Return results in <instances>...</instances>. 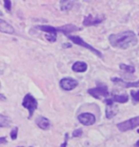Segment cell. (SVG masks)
<instances>
[{
  "instance_id": "cell-6",
  "label": "cell",
  "mask_w": 139,
  "mask_h": 147,
  "mask_svg": "<svg viewBox=\"0 0 139 147\" xmlns=\"http://www.w3.org/2000/svg\"><path fill=\"white\" fill-rule=\"evenodd\" d=\"M78 121L82 123L83 125L89 126V125H93L95 122V116L91 113H82L77 117Z\"/></svg>"
},
{
  "instance_id": "cell-14",
  "label": "cell",
  "mask_w": 139,
  "mask_h": 147,
  "mask_svg": "<svg viewBox=\"0 0 139 147\" xmlns=\"http://www.w3.org/2000/svg\"><path fill=\"white\" fill-rule=\"evenodd\" d=\"M0 31H1L2 33H6V34L14 33V29L11 27L10 24H8L7 22H5L3 19H0Z\"/></svg>"
},
{
  "instance_id": "cell-12",
  "label": "cell",
  "mask_w": 139,
  "mask_h": 147,
  "mask_svg": "<svg viewBox=\"0 0 139 147\" xmlns=\"http://www.w3.org/2000/svg\"><path fill=\"white\" fill-rule=\"evenodd\" d=\"M73 71L76 73H84L87 71L88 65L87 63L83 62V61H77V62L73 63V65L72 67Z\"/></svg>"
},
{
  "instance_id": "cell-22",
  "label": "cell",
  "mask_w": 139,
  "mask_h": 147,
  "mask_svg": "<svg viewBox=\"0 0 139 147\" xmlns=\"http://www.w3.org/2000/svg\"><path fill=\"white\" fill-rule=\"evenodd\" d=\"M4 7H5V9L7 11H11V2L10 1V0H5V1H4Z\"/></svg>"
},
{
  "instance_id": "cell-23",
  "label": "cell",
  "mask_w": 139,
  "mask_h": 147,
  "mask_svg": "<svg viewBox=\"0 0 139 147\" xmlns=\"http://www.w3.org/2000/svg\"><path fill=\"white\" fill-rule=\"evenodd\" d=\"M68 139H69V134L66 133L65 134V142L62 143L60 147H67V144H68Z\"/></svg>"
},
{
  "instance_id": "cell-24",
  "label": "cell",
  "mask_w": 139,
  "mask_h": 147,
  "mask_svg": "<svg viewBox=\"0 0 139 147\" xmlns=\"http://www.w3.org/2000/svg\"><path fill=\"white\" fill-rule=\"evenodd\" d=\"M6 142H7V140H6L5 137H2L1 139H0V143H1V144H3V143H6Z\"/></svg>"
},
{
  "instance_id": "cell-8",
  "label": "cell",
  "mask_w": 139,
  "mask_h": 147,
  "mask_svg": "<svg viewBox=\"0 0 139 147\" xmlns=\"http://www.w3.org/2000/svg\"><path fill=\"white\" fill-rule=\"evenodd\" d=\"M78 82L73 78H62L60 80V87L63 89L64 91H71L73 90L75 88L77 87Z\"/></svg>"
},
{
  "instance_id": "cell-3",
  "label": "cell",
  "mask_w": 139,
  "mask_h": 147,
  "mask_svg": "<svg viewBox=\"0 0 139 147\" xmlns=\"http://www.w3.org/2000/svg\"><path fill=\"white\" fill-rule=\"evenodd\" d=\"M139 126V116L132 117L131 119L125 120L123 122H120L117 124V128L119 129L121 132H127L132 129L136 128Z\"/></svg>"
},
{
  "instance_id": "cell-13",
  "label": "cell",
  "mask_w": 139,
  "mask_h": 147,
  "mask_svg": "<svg viewBox=\"0 0 139 147\" xmlns=\"http://www.w3.org/2000/svg\"><path fill=\"white\" fill-rule=\"evenodd\" d=\"M36 29H39L40 31L48 33L50 36H54L55 37H56V34H57V29L52 27V26H46V25L36 26Z\"/></svg>"
},
{
  "instance_id": "cell-5",
  "label": "cell",
  "mask_w": 139,
  "mask_h": 147,
  "mask_svg": "<svg viewBox=\"0 0 139 147\" xmlns=\"http://www.w3.org/2000/svg\"><path fill=\"white\" fill-rule=\"evenodd\" d=\"M69 37V39L71 40V41H73V43L75 44H77V45H80V46H82V47H84V48H86V49H88L89 51H91V52H93L94 55H96L97 57H102L103 55H102V54L100 53L98 50H96V49H94L93 46H91L90 44H88L87 42H85V41L82 39L81 37H79V36H68Z\"/></svg>"
},
{
  "instance_id": "cell-9",
  "label": "cell",
  "mask_w": 139,
  "mask_h": 147,
  "mask_svg": "<svg viewBox=\"0 0 139 147\" xmlns=\"http://www.w3.org/2000/svg\"><path fill=\"white\" fill-rule=\"evenodd\" d=\"M111 80L112 82H114V83H116L118 85H120V86L122 87H125V88H131V87H139V80L136 81V82H126L124 81L123 79H120V78H111Z\"/></svg>"
},
{
  "instance_id": "cell-27",
  "label": "cell",
  "mask_w": 139,
  "mask_h": 147,
  "mask_svg": "<svg viewBox=\"0 0 139 147\" xmlns=\"http://www.w3.org/2000/svg\"><path fill=\"white\" fill-rule=\"evenodd\" d=\"M134 147H139V140H138V142H137L136 143H135V145H134Z\"/></svg>"
},
{
  "instance_id": "cell-1",
  "label": "cell",
  "mask_w": 139,
  "mask_h": 147,
  "mask_svg": "<svg viewBox=\"0 0 139 147\" xmlns=\"http://www.w3.org/2000/svg\"><path fill=\"white\" fill-rule=\"evenodd\" d=\"M111 45L114 48L128 49L138 43L137 36L132 31H125L119 34H112L109 36Z\"/></svg>"
},
{
  "instance_id": "cell-17",
  "label": "cell",
  "mask_w": 139,
  "mask_h": 147,
  "mask_svg": "<svg viewBox=\"0 0 139 147\" xmlns=\"http://www.w3.org/2000/svg\"><path fill=\"white\" fill-rule=\"evenodd\" d=\"M73 1H61L60 3V9L61 11H68V10H71L73 6Z\"/></svg>"
},
{
  "instance_id": "cell-20",
  "label": "cell",
  "mask_w": 139,
  "mask_h": 147,
  "mask_svg": "<svg viewBox=\"0 0 139 147\" xmlns=\"http://www.w3.org/2000/svg\"><path fill=\"white\" fill-rule=\"evenodd\" d=\"M131 96H132V98L134 99V101L139 102V91H137V92L132 91V92H131Z\"/></svg>"
},
{
  "instance_id": "cell-10",
  "label": "cell",
  "mask_w": 139,
  "mask_h": 147,
  "mask_svg": "<svg viewBox=\"0 0 139 147\" xmlns=\"http://www.w3.org/2000/svg\"><path fill=\"white\" fill-rule=\"evenodd\" d=\"M57 29V32H62L64 34H66V36H69L71 33H73V32H75L77 30H80V28L76 27V26L73 25V24H69V25H65L63 27H60V28H56Z\"/></svg>"
},
{
  "instance_id": "cell-21",
  "label": "cell",
  "mask_w": 139,
  "mask_h": 147,
  "mask_svg": "<svg viewBox=\"0 0 139 147\" xmlns=\"http://www.w3.org/2000/svg\"><path fill=\"white\" fill-rule=\"evenodd\" d=\"M82 134H83V131H82L81 129H76V130L73 131V138H79V137L82 136Z\"/></svg>"
},
{
  "instance_id": "cell-7",
  "label": "cell",
  "mask_w": 139,
  "mask_h": 147,
  "mask_svg": "<svg viewBox=\"0 0 139 147\" xmlns=\"http://www.w3.org/2000/svg\"><path fill=\"white\" fill-rule=\"evenodd\" d=\"M105 20V16H93L91 14H89V16H85V18L83 20V25L84 26H94V25H98L101 22H103Z\"/></svg>"
},
{
  "instance_id": "cell-26",
  "label": "cell",
  "mask_w": 139,
  "mask_h": 147,
  "mask_svg": "<svg viewBox=\"0 0 139 147\" xmlns=\"http://www.w3.org/2000/svg\"><path fill=\"white\" fill-rule=\"evenodd\" d=\"M71 46H72V45H71V44H66V43L64 44V47H65V48H67V47H69V48H70Z\"/></svg>"
},
{
  "instance_id": "cell-11",
  "label": "cell",
  "mask_w": 139,
  "mask_h": 147,
  "mask_svg": "<svg viewBox=\"0 0 139 147\" xmlns=\"http://www.w3.org/2000/svg\"><path fill=\"white\" fill-rule=\"evenodd\" d=\"M36 124L38 125V127L41 128L42 130H47V129L50 128V125H51V122L50 120L45 117H37L36 119Z\"/></svg>"
},
{
  "instance_id": "cell-18",
  "label": "cell",
  "mask_w": 139,
  "mask_h": 147,
  "mask_svg": "<svg viewBox=\"0 0 139 147\" xmlns=\"http://www.w3.org/2000/svg\"><path fill=\"white\" fill-rule=\"evenodd\" d=\"M119 67L122 70H125V71L128 72V73L134 74L135 72V69H134V66H129V65H126V64H120Z\"/></svg>"
},
{
  "instance_id": "cell-28",
  "label": "cell",
  "mask_w": 139,
  "mask_h": 147,
  "mask_svg": "<svg viewBox=\"0 0 139 147\" xmlns=\"http://www.w3.org/2000/svg\"><path fill=\"white\" fill-rule=\"evenodd\" d=\"M19 147H23V146H19Z\"/></svg>"
},
{
  "instance_id": "cell-2",
  "label": "cell",
  "mask_w": 139,
  "mask_h": 147,
  "mask_svg": "<svg viewBox=\"0 0 139 147\" xmlns=\"http://www.w3.org/2000/svg\"><path fill=\"white\" fill-rule=\"evenodd\" d=\"M22 105H23V107H25L26 109L29 111L28 119H31L34 113V111L37 109L38 102L36 99L34 98V96H32L31 94H27V95L24 96V98H23Z\"/></svg>"
},
{
  "instance_id": "cell-4",
  "label": "cell",
  "mask_w": 139,
  "mask_h": 147,
  "mask_svg": "<svg viewBox=\"0 0 139 147\" xmlns=\"http://www.w3.org/2000/svg\"><path fill=\"white\" fill-rule=\"evenodd\" d=\"M88 93L90 94L91 96H93L94 98H100L102 96L104 98H107L109 96V91H108V87L104 85L103 83H100L97 85V87L93 88V89H89Z\"/></svg>"
},
{
  "instance_id": "cell-16",
  "label": "cell",
  "mask_w": 139,
  "mask_h": 147,
  "mask_svg": "<svg viewBox=\"0 0 139 147\" xmlns=\"http://www.w3.org/2000/svg\"><path fill=\"white\" fill-rule=\"evenodd\" d=\"M11 122V119L5 115H0V127H8Z\"/></svg>"
},
{
  "instance_id": "cell-25",
  "label": "cell",
  "mask_w": 139,
  "mask_h": 147,
  "mask_svg": "<svg viewBox=\"0 0 139 147\" xmlns=\"http://www.w3.org/2000/svg\"><path fill=\"white\" fill-rule=\"evenodd\" d=\"M0 96H1V100H3V101H4L5 100V96H4V95H3V94H1V95H0Z\"/></svg>"
},
{
  "instance_id": "cell-19",
  "label": "cell",
  "mask_w": 139,
  "mask_h": 147,
  "mask_svg": "<svg viewBox=\"0 0 139 147\" xmlns=\"http://www.w3.org/2000/svg\"><path fill=\"white\" fill-rule=\"evenodd\" d=\"M17 134H18V127H14L13 130L11 131V140H14L17 139Z\"/></svg>"
},
{
  "instance_id": "cell-15",
  "label": "cell",
  "mask_w": 139,
  "mask_h": 147,
  "mask_svg": "<svg viewBox=\"0 0 139 147\" xmlns=\"http://www.w3.org/2000/svg\"><path fill=\"white\" fill-rule=\"evenodd\" d=\"M111 101L112 102H118V103H126V102H128L129 100V96L127 95H113L112 96Z\"/></svg>"
}]
</instances>
